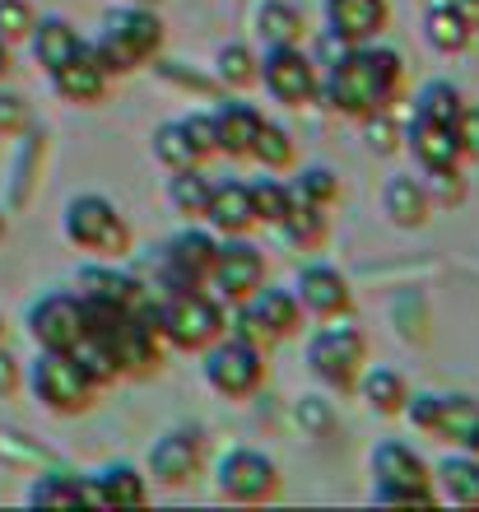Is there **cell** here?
I'll return each mask as SVG.
<instances>
[{"instance_id":"obj_1","label":"cell","mask_w":479,"mask_h":512,"mask_svg":"<svg viewBox=\"0 0 479 512\" xmlns=\"http://www.w3.org/2000/svg\"><path fill=\"white\" fill-rule=\"evenodd\" d=\"M400 94H405V61H400V52L377 47V42L345 47V56H335L321 70L317 89V98H326L340 117H354V122L396 108Z\"/></svg>"},{"instance_id":"obj_2","label":"cell","mask_w":479,"mask_h":512,"mask_svg":"<svg viewBox=\"0 0 479 512\" xmlns=\"http://www.w3.org/2000/svg\"><path fill=\"white\" fill-rule=\"evenodd\" d=\"M89 47H94V61L107 70V80L149 66V61L163 52L159 10H149V5H126V0H121V5H112V10L103 14V28H98V38L89 42Z\"/></svg>"},{"instance_id":"obj_3","label":"cell","mask_w":479,"mask_h":512,"mask_svg":"<svg viewBox=\"0 0 479 512\" xmlns=\"http://www.w3.org/2000/svg\"><path fill=\"white\" fill-rule=\"evenodd\" d=\"M154 331H159L163 350H182V354H200L205 345L228 331V308L210 289H191V294H163L159 308H145Z\"/></svg>"},{"instance_id":"obj_4","label":"cell","mask_w":479,"mask_h":512,"mask_svg":"<svg viewBox=\"0 0 479 512\" xmlns=\"http://www.w3.org/2000/svg\"><path fill=\"white\" fill-rule=\"evenodd\" d=\"M61 233H66L70 247L89 252L94 261H121L131 256L135 238L126 215L117 210V201H107L98 191H80L66 201V215H61Z\"/></svg>"},{"instance_id":"obj_5","label":"cell","mask_w":479,"mask_h":512,"mask_svg":"<svg viewBox=\"0 0 479 512\" xmlns=\"http://www.w3.org/2000/svg\"><path fill=\"white\" fill-rule=\"evenodd\" d=\"M400 415L433 443L479 457V401L466 391H410Z\"/></svg>"},{"instance_id":"obj_6","label":"cell","mask_w":479,"mask_h":512,"mask_svg":"<svg viewBox=\"0 0 479 512\" xmlns=\"http://www.w3.org/2000/svg\"><path fill=\"white\" fill-rule=\"evenodd\" d=\"M307 373L331 391H354L359 373L368 368V336H363L354 322L335 317V322H321L312 336H307V354H303Z\"/></svg>"},{"instance_id":"obj_7","label":"cell","mask_w":479,"mask_h":512,"mask_svg":"<svg viewBox=\"0 0 479 512\" xmlns=\"http://www.w3.org/2000/svg\"><path fill=\"white\" fill-rule=\"evenodd\" d=\"M24 378H28L33 401H38L47 415L70 419V415L94 410V401H98V387L84 378V368L70 359V350H38Z\"/></svg>"},{"instance_id":"obj_8","label":"cell","mask_w":479,"mask_h":512,"mask_svg":"<svg viewBox=\"0 0 479 512\" xmlns=\"http://www.w3.org/2000/svg\"><path fill=\"white\" fill-rule=\"evenodd\" d=\"M89 331L107 340L112 350V364H117L121 378H154L163 364V340L154 331L145 308L131 312H112V317H89Z\"/></svg>"},{"instance_id":"obj_9","label":"cell","mask_w":479,"mask_h":512,"mask_svg":"<svg viewBox=\"0 0 479 512\" xmlns=\"http://www.w3.org/2000/svg\"><path fill=\"white\" fill-rule=\"evenodd\" d=\"M200 378L224 401H252L261 382H266V350H256V345L224 331L214 345L200 350Z\"/></svg>"},{"instance_id":"obj_10","label":"cell","mask_w":479,"mask_h":512,"mask_svg":"<svg viewBox=\"0 0 479 512\" xmlns=\"http://www.w3.org/2000/svg\"><path fill=\"white\" fill-rule=\"evenodd\" d=\"M214 485H219V499L242 503V508H261V503H275L284 489L280 466L256 452V447H233L219 457L214 466Z\"/></svg>"},{"instance_id":"obj_11","label":"cell","mask_w":479,"mask_h":512,"mask_svg":"<svg viewBox=\"0 0 479 512\" xmlns=\"http://www.w3.org/2000/svg\"><path fill=\"white\" fill-rule=\"evenodd\" d=\"M256 84L284 108H307V103H317L321 70L298 42H275V47H266L261 66H256Z\"/></svg>"},{"instance_id":"obj_12","label":"cell","mask_w":479,"mask_h":512,"mask_svg":"<svg viewBox=\"0 0 479 512\" xmlns=\"http://www.w3.org/2000/svg\"><path fill=\"white\" fill-rule=\"evenodd\" d=\"M266 284V252L247 238V233H233V238H219V252H214V266H210V289L219 303H242L252 298L256 289Z\"/></svg>"},{"instance_id":"obj_13","label":"cell","mask_w":479,"mask_h":512,"mask_svg":"<svg viewBox=\"0 0 479 512\" xmlns=\"http://www.w3.org/2000/svg\"><path fill=\"white\" fill-rule=\"evenodd\" d=\"M214 252H219V233L214 229H182L168 238L159 256V289L163 294H191V289H205L214 266Z\"/></svg>"},{"instance_id":"obj_14","label":"cell","mask_w":479,"mask_h":512,"mask_svg":"<svg viewBox=\"0 0 479 512\" xmlns=\"http://www.w3.org/2000/svg\"><path fill=\"white\" fill-rule=\"evenodd\" d=\"M205 471V433L196 424H177V429H163L154 443H149L145 457V475L163 489H187L196 475Z\"/></svg>"},{"instance_id":"obj_15","label":"cell","mask_w":479,"mask_h":512,"mask_svg":"<svg viewBox=\"0 0 479 512\" xmlns=\"http://www.w3.org/2000/svg\"><path fill=\"white\" fill-rule=\"evenodd\" d=\"M289 289L312 322H335V317H349V312H354V284H349V275L340 266H331V261H307V266L293 275Z\"/></svg>"},{"instance_id":"obj_16","label":"cell","mask_w":479,"mask_h":512,"mask_svg":"<svg viewBox=\"0 0 479 512\" xmlns=\"http://www.w3.org/2000/svg\"><path fill=\"white\" fill-rule=\"evenodd\" d=\"M75 294H80V303H84V317H112V312L145 308L140 280H135L131 270L112 266V261H89V266L75 275Z\"/></svg>"},{"instance_id":"obj_17","label":"cell","mask_w":479,"mask_h":512,"mask_svg":"<svg viewBox=\"0 0 479 512\" xmlns=\"http://www.w3.org/2000/svg\"><path fill=\"white\" fill-rule=\"evenodd\" d=\"M89 331V317H84L80 294H42L33 308H28V336L38 350H75V340Z\"/></svg>"},{"instance_id":"obj_18","label":"cell","mask_w":479,"mask_h":512,"mask_svg":"<svg viewBox=\"0 0 479 512\" xmlns=\"http://www.w3.org/2000/svg\"><path fill=\"white\" fill-rule=\"evenodd\" d=\"M400 149L414 159L419 173H456V168H466L452 126L433 122V117H419V112H410V122L400 126Z\"/></svg>"},{"instance_id":"obj_19","label":"cell","mask_w":479,"mask_h":512,"mask_svg":"<svg viewBox=\"0 0 479 512\" xmlns=\"http://www.w3.org/2000/svg\"><path fill=\"white\" fill-rule=\"evenodd\" d=\"M47 80H52V89L66 98V103H80V108L103 103V94H107V70L94 61V47H89V42H80V52L70 56V61L47 70Z\"/></svg>"},{"instance_id":"obj_20","label":"cell","mask_w":479,"mask_h":512,"mask_svg":"<svg viewBox=\"0 0 479 512\" xmlns=\"http://www.w3.org/2000/svg\"><path fill=\"white\" fill-rule=\"evenodd\" d=\"M368 471H373L377 485H405V489H433V466H428L410 443H396V438H382L368 457Z\"/></svg>"},{"instance_id":"obj_21","label":"cell","mask_w":479,"mask_h":512,"mask_svg":"<svg viewBox=\"0 0 479 512\" xmlns=\"http://www.w3.org/2000/svg\"><path fill=\"white\" fill-rule=\"evenodd\" d=\"M89 480V508H140L149 499V475L135 471L131 461H112Z\"/></svg>"},{"instance_id":"obj_22","label":"cell","mask_w":479,"mask_h":512,"mask_svg":"<svg viewBox=\"0 0 479 512\" xmlns=\"http://www.w3.org/2000/svg\"><path fill=\"white\" fill-rule=\"evenodd\" d=\"M261 122H266V112L256 108V103H238V98L219 103V108H214V154H224V159H247Z\"/></svg>"},{"instance_id":"obj_23","label":"cell","mask_w":479,"mask_h":512,"mask_svg":"<svg viewBox=\"0 0 479 512\" xmlns=\"http://www.w3.org/2000/svg\"><path fill=\"white\" fill-rule=\"evenodd\" d=\"M326 28L349 47L373 42L386 28V0H326Z\"/></svg>"},{"instance_id":"obj_24","label":"cell","mask_w":479,"mask_h":512,"mask_svg":"<svg viewBox=\"0 0 479 512\" xmlns=\"http://www.w3.org/2000/svg\"><path fill=\"white\" fill-rule=\"evenodd\" d=\"M219 238H233V233H252L256 229V210L252 196H247V182H214L210 187V205H205V219Z\"/></svg>"},{"instance_id":"obj_25","label":"cell","mask_w":479,"mask_h":512,"mask_svg":"<svg viewBox=\"0 0 479 512\" xmlns=\"http://www.w3.org/2000/svg\"><path fill=\"white\" fill-rule=\"evenodd\" d=\"M382 215L396 224V229H424L428 215H433V201L424 191V177H386L382 182Z\"/></svg>"},{"instance_id":"obj_26","label":"cell","mask_w":479,"mask_h":512,"mask_svg":"<svg viewBox=\"0 0 479 512\" xmlns=\"http://www.w3.org/2000/svg\"><path fill=\"white\" fill-rule=\"evenodd\" d=\"M80 42H84L80 28L70 24L66 14H38V19H33V33H28V52H33V61H38L42 70H52L80 52Z\"/></svg>"},{"instance_id":"obj_27","label":"cell","mask_w":479,"mask_h":512,"mask_svg":"<svg viewBox=\"0 0 479 512\" xmlns=\"http://www.w3.org/2000/svg\"><path fill=\"white\" fill-rule=\"evenodd\" d=\"M28 503L33 508H89V480L70 466H52L28 485Z\"/></svg>"},{"instance_id":"obj_28","label":"cell","mask_w":479,"mask_h":512,"mask_svg":"<svg viewBox=\"0 0 479 512\" xmlns=\"http://www.w3.org/2000/svg\"><path fill=\"white\" fill-rule=\"evenodd\" d=\"M247 303L261 312V322L270 326V336L275 340H293L298 331H303V322H307V312L298 308L293 289H284V284H261Z\"/></svg>"},{"instance_id":"obj_29","label":"cell","mask_w":479,"mask_h":512,"mask_svg":"<svg viewBox=\"0 0 479 512\" xmlns=\"http://www.w3.org/2000/svg\"><path fill=\"white\" fill-rule=\"evenodd\" d=\"M149 149H154V163H159L163 173H177V168H200V163H205V149L191 140V131H187V122H182V117L154 126Z\"/></svg>"},{"instance_id":"obj_30","label":"cell","mask_w":479,"mask_h":512,"mask_svg":"<svg viewBox=\"0 0 479 512\" xmlns=\"http://www.w3.org/2000/svg\"><path fill=\"white\" fill-rule=\"evenodd\" d=\"M354 391H359L363 401H368V410L373 415H400L405 410V401H410V382H405V373L400 368H363L359 382H354Z\"/></svg>"},{"instance_id":"obj_31","label":"cell","mask_w":479,"mask_h":512,"mask_svg":"<svg viewBox=\"0 0 479 512\" xmlns=\"http://www.w3.org/2000/svg\"><path fill=\"white\" fill-rule=\"evenodd\" d=\"M275 229H280V238L293 247V252H317V247H326V238H331V219H326L321 205L293 201Z\"/></svg>"},{"instance_id":"obj_32","label":"cell","mask_w":479,"mask_h":512,"mask_svg":"<svg viewBox=\"0 0 479 512\" xmlns=\"http://www.w3.org/2000/svg\"><path fill=\"white\" fill-rule=\"evenodd\" d=\"M433 485L442 489V499L456 508H479V457L470 452H452L447 461H438Z\"/></svg>"},{"instance_id":"obj_33","label":"cell","mask_w":479,"mask_h":512,"mask_svg":"<svg viewBox=\"0 0 479 512\" xmlns=\"http://www.w3.org/2000/svg\"><path fill=\"white\" fill-rule=\"evenodd\" d=\"M424 38H428V47H433V52L456 56V52H466V47H470L475 28H470L466 19L447 5V0H433V5H428V14H424Z\"/></svg>"},{"instance_id":"obj_34","label":"cell","mask_w":479,"mask_h":512,"mask_svg":"<svg viewBox=\"0 0 479 512\" xmlns=\"http://www.w3.org/2000/svg\"><path fill=\"white\" fill-rule=\"evenodd\" d=\"M210 177H205V163L200 168H177V173H168V205H173L182 219H191V224H200L205 219V205H210Z\"/></svg>"},{"instance_id":"obj_35","label":"cell","mask_w":479,"mask_h":512,"mask_svg":"<svg viewBox=\"0 0 479 512\" xmlns=\"http://www.w3.org/2000/svg\"><path fill=\"white\" fill-rule=\"evenodd\" d=\"M256 66H261V56L247 47V42H224L219 52H214V80L233 89V94H247L256 84Z\"/></svg>"},{"instance_id":"obj_36","label":"cell","mask_w":479,"mask_h":512,"mask_svg":"<svg viewBox=\"0 0 479 512\" xmlns=\"http://www.w3.org/2000/svg\"><path fill=\"white\" fill-rule=\"evenodd\" d=\"M256 33H261L266 47H275V42H303V33H307L303 10L289 5V0H266L256 10Z\"/></svg>"},{"instance_id":"obj_37","label":"cell","mask_w":479,"mask_h":512,"mask_svg":"<svg viewBox=\"0 0 479 512\" xmlns=\"http://www.w3.org/2000/svg\"><path fill=\"white\" fill-rule=\"evenodd\" d=\"M289 196L303 205L331 210V205L340 201V173L326 168V163H307V168H298V177H289Z\"/></svg>"},{"instance_id":"obj_38","label":"cell","mask_w":479,"mask_h":512,"mask_svg":"<svg viewBox=\"0 0 479 512\" xmlns=\"http://www.w3.org/2000/svg\"><path fill=\"white\" fill-rule=\"evenodd\" d=\"M247 159H256L266 173H289L293 163H298V145H293V135L284 131V126L261 122V131H256L252 154H247Z\"/></svg>"},{"instance_id":"obj_39","label":"cell","mask_w":479,"mask_h":512,"mask_svg":"<svg viewBox=\"0 0 479 512\" xmlns=\"http://www.w3.org/2000/svg\"><path fill=\"white\" fill-rule=\"evenodd\" d=\"M70 359H75V364L84 368V378L94 382L98 391L112 387V382L121 378L117 364H112V350H107V340L98 336V331H84V336L75 340V350H70Z\"/></svg>"},{"instance_id":"obj_40","label":"cell","mask_w":479,"mask_h":512,"mask_svg":"<svg viewBox=\"0 0 479 512\" xmlns=\"http://www.w3.org/2000/svg\"><path fill=\"white\" fill-rule=\"evenodd\" d=\"M470 98L456 89L452 80H428L419 94H414V108L410 112H419V117H433V122H447L452 126L456 122V112L466 108Z\"/></svg>"},{"instance_id":"obj_41","label":"cell","mask_w":479,"mask_h":512,"mask_svg":"<svg viewBox=\"0 0 479 512\" xmlns=\"http://www.w3.org/2000/svg\"><path fill=\"white\" fill-rule=\"evenodd\" d=\"M247 196H252V210H256V224H280L284 210L293 205L289 196V182H280V177H256V182H247Z\"/></svg>"},{"instance_id":"obj_42","label":"cell","mask_w":479,"mask_h":512,"mask_svg":"<svg viewBox=\"0 0 479 512\" xmlns=\"http://www.w3.org/2000/svg\"><path fill=\"white\" fill-rule=\"evenodd\" d=\"M228 336H238V340H247V345H256V350H275L280 340L270 336V326L261 322V312L242 298V303H228Z\"/></svg>"},{"instance_id":"obj_43","label":"cell","mask_w":479,"mask_h":512,"mask_svg":"<svg viewBox=\"0 0 479 512\" xmlns=\"http://www.w3.org/2000/svg\"><path fill=\"white\" fill-rule=\"evenodd\" d=\"M359 126H363V140H368V149H373L377 159H386V154L400 149V122L391 108L373 112V117H359Z\"/></svg>"},{"instance_id":"obj_44","label":"cell","mask_w":479,"mask_h":512,"mask_svg":"<svg viewBox=\"0 0 479 512\" xmlns=\"http://www.w3.org/2000/svg\"><path fill=\"white\" fill-rule=\"evenodd\" d=\"M38 10L28 0H0V42H28Z\"/></svg>"},{"instance_id":"obj_45","label":"cell","mask_w":479,"mask_h":512,"mask_svg":"<svg viewBox=\"0 0 479 512\" xmlns=\"http://www.w3.org/2000/svg\"><path fill=\"white\" fill-rule=\"evenodd\" d=\"M373 503H382V508H433V503H438V489L373 485Z\"/></svg>"},{"instance_id":"obj_46","label":"cell","mask_w":479,"mask_h":512,"mask_svg":"<svg viewBox=\"0 0 479 512\" xmlns=\"http://www.w3.org/2000/svg\"><path fill=\"white\" fill-rule=\"evenodd\" d=\"M424 191H428V201H433V210L438 205H456L466 196V177H461V168L456 173H424Z\"/></svg>"},{"instance_id":"obj_47","label":"cell","mask_w":479,"mask_h":512,"mask_svg":"<svg viewBox=\"0 0 479 512\" xmlns=\"http://www.w3.org/2000/svg\"><path fill=\"white\" fill-rule=\"evenodd\" d=\"M452 131H456V145H461V159L479 163V108L475 103H466V108L456 112Z\"/></svg>"},{"instance_id":"obj_48","label":"cell","mask_w":479,"mask_h":512,"mask_svg":"<svg viewBox=\"0 0 479 512\" xmlns=\"http://www.w3.org/2000/svg\"><path fill=\"white\" fill-rule=\"evenodd\" d=\"M28 126V103L19 94H0V135H14Z\"/></svg>"},{"instance_id":"obj_49","label":"cell","mask_w":479,"mask_h":512,"mask_svg":"<svg viewBox=\"0 0 479 512\" xmlns=\"http://www.w3.org/2000/svg\"><path fill=\"white\" fill-rule=\"evenodd\" d=\"M191 131V140H196L200 149H205V159L214 154V112H191V117H182Z\"/></svg>"},{"instance_id":"obj_50","label":"cell","mask_w":479,"mask_h":512,"mask_svg":"<svg viewBox=\"0 0 479 512\" xmlns=\"http://www.w3.org/2000/svg\"><path fill=\"white\" fill-rule=\"evenodd\" d=\"M19 382H24V368H19V359L0 350V396H10Z\"/></svg>"},{"instance_id":"obj_51","label":"cell","mask_w":479,"mask_h":512,"mask_svg":"<svg viewBox=\"0 0 479 512\" xmlns=\"http://www.w3.org/2000/svg\"><path fill=\"white\" fill-rule=\"evenodd\" d=\"M447 5H452V10L461 14V19H466V24L479 33V0H447Z\"/></svg>"},{"instance_id":"obj_52","label":"cell","mask_w":479,"mask_h":512,"mask_svg":"<svg viewBox=\"0 0 479 512\" xmlns=\"http://www.w3.org/2000/svg\"><path fill=\"white\" fill-rule=\"evenodd\" d=\"M10 75V42H0V80Z\"/></svg>"},{"instance_id":"obj_53","label":"cell","mask_w":479,"mask_h":512,"mask_svg":"<svg viewBox=\"0 0 479 512\" xmlns=\"http://www.w3.org/2000/svg\"><path fill=\"white\" fill-rule=\"evenodd\" d=\"M126 5H149V10H159V0H126Z\"/></svg>"},{"instance_id":"obj_54","label":"cell","mask_w":479,"mask_h":512,"mask_svg":"<svg viewBox=\"0 0 479 512\" xmlns=\"http://www.w3.org/2000/svg\"><path fill=\"white\" fill-rule=\"evenodd\" d=\"M0 238H5V215H0Z\"/></svg>"},{"instance_id":"obj_55","label":"cell","mask_w":479,"mask_h":512,"mask_svg":"<svg viewBox=\"0 0 479 512\" xmlns=\"http://www.w3.org/2000/svg\"><path fill=\"white\" fill-rule=\"evenodd\" d=\"M0 336H5V322H0Z\"/></svg>"}]
</instances>
